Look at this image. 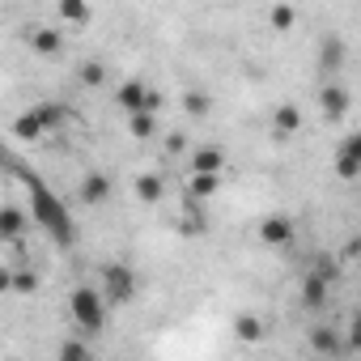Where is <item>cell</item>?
Returning <instances> with one entry per match:
<instances>
[{
    "mask_svg": "<svg viewBox=\"0 0 361 361\" xmlns=\"http://www.w3.org/2000/svg\"><path fill=\"white\" fill-rule=\"evenodd\" d=\"M30 200H35V217H39V226H47V234H51L60 247H68V243H73V217H68V209H64L47 188H39V183H35Z\"/></svg>",
    "mask_w": 361,
    "mask_h": 361,
    "instance_id": "obj_1",
    "label": "cell"
},
{
    "mask_svg": "<svg viewBox=\"0 0 361 361\" xmlns=\"http://www.w3.org/2000/svg\"><path fill=\"white\" fill-rule=\"evenodd\" d=\"M68 314L85 336H98L106 327V298L98 289H90V285H77L73 298H68Z\"/></svg>",
    "mask_w": 361,
    "mask_h": 361,
    "instance_id": "obj_2",
    "label": "cell"
},
{
    "mask_svg": "<svg viewBox=\"0 0 361 361\" xmlns=\"http://www.w3.org/2000/svg\"><path fill=\"white\" fill-rule=\"evenodd\" d=\"M98 293L106 298V306H123V302H132V298H136V272H132L128 264H106V268H102V285H98Z\"/></svg>",
    "mask_w": 361,
    "mask_h": 361,
    "instance_id": "obj_3",
    "label": "cell"
},
{
    "mask_svg": "<svg viewBox=\"0 0 361 361\" xmlns=\"http://www.w3.org/2000/svg\"><path fill=\"white\" fill-rule=\"evenodd\" d=\"M115 102L132 115V111H157L161 106V94L157 90H149V85H140V81H123L119 90H115Z\"/></svg>",
    "mask_w": 361,
    "mask_h": 361,
    "instance_id": "obj_4",
    "label": "cell"
},
{
    "mask_svg": "<svg viewBox=\"0 0 361 361\" xmlns=\"http://www.w3.org/2000/svg\"><path fill=\"white\" fill-rule=\"evenodd\" d=\"M336 174L348 178V183L361 174V136H344V145L336 153Z\"/></svg>",
    "mask_w": 361,
    "mask_h": 361,
    "instance_id": "obj_5",
    "label": "cell"
},
{
    "mask_svg": "<svg viewBox=\"0 0 361 361\" xmlns=\"http://www.w3.org/2000/svg\"><path fill=\"white\" fill-rule=\"evenodd\" d=\"M259 243H268V247H285V243H293V221L289 217H268L264 226H259Z\"/></svg>",
    "mask_w": 361,
    "mask_h": 361,
    "instance_id": "obj_6",
    "label": "cell"
},
{
    "mask_svg": "<svg viewBox=\"0 0 361 361\" xmlns=\"http://www.w3.org/2000/svg\"><path fill=\"white\" fill-rule=\"evenodd\" d=\"M217 188H221V174H204V170L188 174V200H213Z\"/></svg>",
    "mask_w": 361,
    "mask_h": 361,
    "instance_id": "obj_7",
    "label": "cell"
},
{
    "mask_svg": "<svg viewBox=\"0 0 361 361\" xmlns=\"http://www.w3.org/2000/svg\"><path fill=\"white\" fill-rule=\"evenodd\" d=\"M77 196H81L85 204H102V200L111 196V178H106V174H98V170H94V174H85L81 183H77Z\"/></svg>",
    "mask_w": 361,
    "mask_h": 361,
    "instance_id": "obj_8",
    "label": "cell"
},
{
    "mask_svg": "<svg viewBox=\"0 0 361 361\" xmlns=\"http://www.w3.org/2000/svg\"><path fill=\"white\" fill-rule=\"evenodd\" d=\"M30 47H35L43 60H56V56L64 51V39H60V30H56V26H39V30L30 35Z\"/></svg>",
    "mask_w": 361,
    "mask_h": 361,
    "instance_id": "obj_9",
    "label": "cell"
},
{
    "mask_svg": "<svg viewBox=\"0 0 361 361\" xmlns=\"http://www.w3.org/2000/svg\"><path fill=\"white\" fill-rule=\"evenodd\" d=\"M319 106H323V115H327V123H336V119H344V111H348V90H344V85H327V90L319 94Z\"/></svg>",
    "mask_w": 361,
    "mask_h": 361,
    "instance_id": "obj_10",
    "label": "cell"
},
{
    "mask_svg": "<svg viewBox=\"0 0 361 361\" xmlns=\"http://www.w3.org/2000/svg\"><path fill=\"white\" fill-rule=\"evenodd\" d=\"M310 348L323 353V357H344V353H348L336 327H314V331H310Z\"/></svg>",
    "mask_w": 361,
    "mask_h": 361,
    "instance_id": "obj_11",
    "label": "cell"
},
{
    "mask_svg": "<svg viewBox=\"0 0 361 361\" xmlns=\"http://www.w3.org/2000/svg\"><path fill=\"white\" fill-rule=\"evenodd\" d=\"M56 18L68 26H90L94 9H90V0H56Z\"/></svg>",
    "mask_w": 361,
    "mask_h": 361,
    "instance_id": "obj_12",
    "label": "cell"
},
{
    "mask_svg": "<svg viewBox=\"0 0 361 361\" xmlns=\"http://www.w3.org/2000/svg\"><path fill=\"white\" fill-rule=\"evenodd\" d=\"M188 166H192V170H204V174H221V170H226V153L213 149V145H204V149H196V153L188 157Z\"/></svg>",
    "mask_w": 361,
    "mask_h": 361,
    "instance_id": "obj_13",
    "label": "cell"
},
{
    "mask_svg": "<svg viewBox=\"0 0 361 361\" xmlns=\"http://www.w3.org/2000/svg\"><path fill=\"white\" fill-rule=\"evenodd\" d=\"M22 234H26V217H22V209H0V238L5 243H22Z\"/></svg>",
    "mask_w": 361,
    "mask_h": 361,
    "instance_id": "obj_14",
    "label": "cell"
},
{
    "mask_svg": "<svg viewBox=\"0 0 361 361\" xmlns=\"http://www.w3.org/2000/svg\"><path fill=\"white\" fill-rule=\"evenodd\" d=\"M302 302H306L310 310H323V306H327V281H323L319 272L306 276V285H302Z\"/></svg>",
    "mask_w": 361,
    "mask_h": 361,
    "instance_id": "obj_15",
    "label": "cell"
},
{
    "mask_svg": "<svg viewBox=\"0 0 361 361\" xmlns=\"http://www.w3.org/2000/svg\"><path fill=\"white\" fill-rule=\"evenodd\" d=\"M272 123H276V132H281V136H293V132L302 128V111H298L293 102H285V106H276Z\"/></svg>",
    "mask_w": 361,
    "mask_h": 361,
    "instance_id": "obj_16",
    "label": "cell"
},
{
    "mask_svg": "<svg viewBox=\"0 0 361 361\" xmlns=\"http://www.w3.org/2000/svg\"><path fill=\"white\" fill-rule=\"evenodd\" d=\"M128 132H132L136 140H149V136L157 132V119H153V111H132V115H128Z\"/></svg>",
    "mask_w": 361,
    "mask_h": 361,
    "instance_id": "obj_17",
    "label": "cell"
},
{
    "mask_svg": "<svg viewBox=\"0 0 361 361\" xmlns=\"http://www.w3.org/2000/svg\"><path fill=\"white\" fill-rule=\"evenodd\" d=\"M234 331H238V340L255 344V340H264V319L259 314H238L234 319Z\"/></svg>",
    "mask_w": 361,
    "mask_h": 361,
    "instance_id": "obj_18",
    "label": "cell"
},
{
    "mask_svg": "<svg viewBox=\"0 0 361 361\" xmlns=\"http://www.w3.org/2000/svg\"><path fill=\"white\" fill-rule=\"evenodd\" d=\"M161 188H166L161 174H140V178H136V196H140L145 204H157V200H161Z\"/></svg>",
    "mask_w": 361,
    "mask_h": 361,
    "instance_id": "obj_19",
    "label": "cell"
},
{
    "mask_svg": "<svg viewBox=\"0 0 361 361\" xmlns=\"http://www.w3.org/2000/svg\"><path fill=\"white\" fill-rule=\"evenodd\" d=\"M35 115H39V123H43V132H51V128H60V123L68 119V111H64L60 102H43V106H35Z\"/></svg>",
    "mask_w": 361,
    "mask_h": 361,
    "instance_id": "obj_20",
    "label": "cell"
},
{
    "mask_svg": "<svg viewBox=\"0 0 361 361\" xmlns=\"http://www.w3.org/2000/svg\"><path fill=\"white\" fill-rule=\"evenodd\" d=\"M13 132H18L22 140H39V136H43V123H39V115H35V111H26V115H18V119H13Z\"/></svg>",
    "mask_w": 361,
    "mask_h": 361,
    "instance_id": "obj_21",
    "label": "cell"
},
{
    "mask_svg": "<svg viewBox=\"0 0 361 361\" xmlns=\"http://www.w3.org/2000/svg\"><path fill=\"white\" fill-rule=\"evenodd\" d=\"M9 289H13V293H35V289H39V272L13 268V272H9Z\"/></svg>",
    "mask_w": 361,
    "mask_h": 361,
    "instance_id": "obj_22",
    "label": "cell"
},
{
    "mask_svg": "<svg viewBox=\"0 0 361 361\" xmlns=\"http://www.w3.org/2000/svg\"><path fill=\"white\" fill-rule=\"evenodd\" d=\"M77 77H81V85H90V90H98V85L106 81V68H102L98 60H85V64L77 68Z\"/></svg>",
    "mask_w": 361,
    "mask_h": 361,
    "instance_id": "obj_23",
    "label": "cell"
},
{
    "mask_svg": "<svg viewBox=\"0 0 361 361\" xmlns=\"http://www.w3.org/2000/svg\"><path fill=\"white\" fill-rule=\"evenodd\" d=\"M344 64V43L340 39H327L323 43V68H340Z\"/></svg>",
    "mask_w": 361,
    "mask_h": 361,
    "instance_id": "obj_24",
    "label": "cell"
},
{
    "mask_svg": "<svg viewBox=\"0 0 361 361\" xmlns=\"http://www.w3.org/2000/svg\"><path fill=\"white\" fill-rule=\"evenodd\" d=\"M293 22H298L293 5H276V9H272V30H289Z\"/></svg>",
    "mask_w": 361,
    "mask_h": 361,
    "instance_id": "obj_25",
    "label": "cell"
},
{
    "mask_svg": "<svg viewBox=\"0 0 361 361\" xmlns=\"http://www.w3.org/2000/svg\"><path fill=\"white\" fill-rule=\"evenodd\" d=\"M183 111H188V115H204V111H209V98H204L200 90H192V94L183 98Z\"/></svg>",
    "mask_w": 361,
    "mask_h": 361,
    "instance_id": "obj_26",
    "label": "cell"
},
{
    "mask_svg": "<svg viewBox=\"0 0 361 361\" xmlns=\"http://www.w3.org/2000/svg\"><path fill=\"white\" fill-rule=\"evenodd\" d=\"M314 272H319V276H323V281L331 285V281L340 276V264H331V255H319V264H314Z\"/></svg>",
    "mask_w": 361,
    "mask_h": 361,
    "instance_id": "obj_27",
    "label": "cell"
},
{
    "mask_svg": "<svg viewBox=\"0 0 361 361\" xmlns=\"http://www.w3.org/2000/svg\"><path fill=\"white\" fill-rule=\"evenodd\" d=\"M60 357H64V361H81V357H90V344H81V340H68V344L60 348Z\"/></svg>",
    "mask_w": 361,
    "mask_h": 361,
    "instance_id": "obj_28",
    "label": "cell"
},
{
    "mask_svg": "<svg viewBox=\"0 0 361 361\" xmlns=\"http://www.w3.org/2000/svg\"><path fill=\"white\" fill-rule=\"evenodd\" d=\"M0 293H9V268H0Z\"/></svg>",
    "mask_w": 361,
    "mask_h": 361,
    "instance_id": "obj_29",
    "label": "cell"
}]
</instances>
